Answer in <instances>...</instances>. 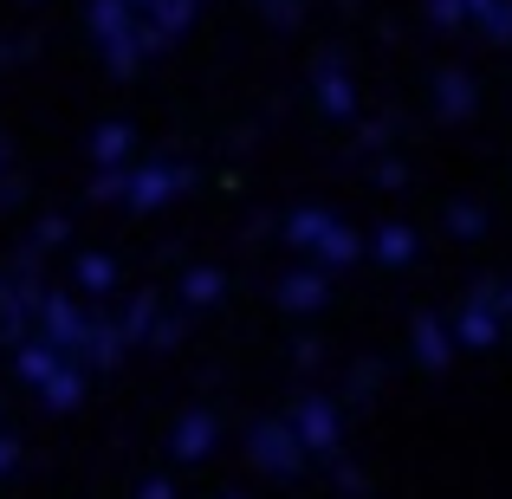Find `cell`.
Instances as JSON below:
<instances>
[{"instance_id": "obj_40", "label": "cell", "mask_w": 512, "mask_h": 499, "mask_svg": "<svg viewBox=\"0 0 512 499\" xmlns=\"http://www.w3.org/2000/svg\"><path fill=\"white\" fill-rule=\"evenodd\" d=\"M0 175H7V143H0Z\"/></svg>"}, {"instance_id": "obj_26", "label": "cell", "mask_w": 512, "mask_h": 499, "mask_svg": "<svg viewBox=\"0 0 512 499\" xmlns=\"http://www.w3.org/2000/svg\"><path fill=\"white\" fill-rule=\"evenodd\" d=\"M376 383H383V370H376V363H350V376H344V389L357 402H370L376 396Z\"/></svg>"}, {"instance_id": "obj_24", "label": "cell", "mask_w": 512, "mask_h": 499, "mask_svg": "<svg viewBox=\"0 0 512 499\" xmlns=\"http://www.w3.org/2000/svg\"><path fill=\"white\" fill-rule=\"evenodd\" d=\"M422 13H428V26H441V33H454V26L467 20V0H422Z\"/></svg>"}, {"instance_id": "obj_25", "label": "cell", "mask_w": 512, "mask_h": 499, "mask_svg": "<svg viewBox=\"0 0 512 499\" xmlns=\"http://www.w3.org/2000/svg\"><path fill=\"white\" fill-rule=\"evenodd\" d=\"M124 175H130V169H98L85 195H91V201H117V208H124Z\"/></svg>"}, {"instance_id": "obj_28", "label": "cell", "mask_w": 512, "mask_h": 499, "mask_svg": "<svg viewBox=\"0 0 512 499\" xmlns=\"http://www.w3.org/2000/svg\"><path fill=\"white\" fill-rule=\"evenodd\" d=\"M480 26H487V39H512V0H493V7L480 13Z\"/></svg>"}, {"instance_id": "obj_34", "label": "cell", "mask_w": 512, "mask_h": 499, "mask_svg": "<svg viewBox=\"0 0 512 499\" xmlns=\"http://www.w3.org/2000/svg\"><path fill=\"white\" fill-rule=\"evenodd\" d=\"M292 363H299V370H318V363H325V350H318V344H312V337H305V344H299V350H292Z\"/></svg>"}, {"instance_id": "obj_27", "label": "cell", "mask_w": 512, "mask_h": 499, "mask_svg": "<svg viewBox=\"0 0 512 499\" xmlns=\"http://www.w3.org/2000/svg\"><path fill=\"white\" fill-rule=\"evenodd\" d=\"M253 7H260L273 26H299L305 20V0H253Z\"/></svg>"}, {"instance_id": "obj_32", "label": "cell", "mask_w": 512, "mask_h": 499, "mask_svg": "<svg viewBox=\"0 0 512 499\" xmlns=\"http://www.w3.org/2000/svg\"><path fill=\"white\" fill-rule=\"evenodd\" d=\"M402 182H409V169H402V163H376V188H402Z\"/></svg>"}, {"instance_id": "obj_12", "label": "cell", "mask_w": 512, "mask_h": 499, "mask_svg": "<svg viewBox=\"0 0 512 499\" xmlns=\"http://www.w3.org/2000/svg\"><path fill=\"white\" fill-rule=\"evenodd\" d=\"M13 363H20V383H26V389H46V383H52V376H59L72 357H65V350H52L46 337H20Z\"/></svg>"}, {"instance_id": "obj_38", "label": "cell", "mask_w": 512, "mask_h": 499, "mask_svg": "<svg viewBox=\"0 0 512 499\" xmlns=\"http://www.w3.org/2000/svg\"><path fill=\"white\" fill-rule=\"evenodd\" d=\"M493 312H500V318L512 312V286H493Z\"/></svg>"}, {"instance_id": "obj_33", "label": "cell", "mask_w": 512, "mask_h": 499, "mask_svg": "<svg viewBox=\"0 0 512 499\" xmlns=\"http://www.w3.org/2000/svg\"><path fill=\"white\" fill-rule=\"evenodd\" d=\"M13 467H20V441H13V435H0V480H7Z\"/></svg>"}, {"instance_id": "obj_3", "label": "cell", "mask_w": 512, "mask_h": 499, "mask_svg": "<svg viewBox=\"0 0 512 499\" xmlns=\"http://www.w3.org/2000/svg\"><path fill=\"white\" fill-rule=\"evenodd\" d=\"M188 182H195V169H188L182 156H150V163H137V169L124 175V208L156 214V208H169Z\"/></svg>"}, {"instance_id": "obj_1", "label": "cell", "mask_w": 512, "mask_h": 499, "mask_svg": "<svg viewBox=\"0 0 512 499\" xmlns=\"http://www.w3.org/2000/svg\"><path fill=\"white\" fill-rule=\"evenodd\" d=\"M279 234H286V247H299L312 266H325V273H338V266H357L363 240L357 227L338 221L331 208H292L286 221H279Z\"/></svg>"}, {"instance_id": "obj_30", "label": "cell", "mask_w": 512, "mask_h": 499, "mask_svg": "<svg viewBox=\"0 0 512 499\" xmlns=\"http://www.w3.org/2000/svg\"><path fill=\"white\" fill-rule=\"evenodd\" d=\"M383 143H389V124H363V137H357V150H363V156H376Z\"/></svg>"}, {"instance_id": "obj_29", "label": "cell", "mask_w": 512, "mask_h": 499, "mask_svg": "<svg viewBox=\"0 0 512 499\" xmlns=\"http://www.w3.org/2000/svg\"><path fill=\"white\" fill-rule=\"evenodd\" d=\"M175 344H182V318H156V325H150V350H175Z\"/></svg>"}, {"instance_id": "obj_13", "label": "cell", "mask_w": 512, "mask_h": 499, "mask_svg": "<svg viewBox=\"0 0 512 499\" xmlns=\"http://www.w3.org/2000/svg\"><path fill=\"white\" fill-rule=\"evenodd\" d=\"M124 331H117V318H91L85 331V350H78V370H111V363H124Z\"/></svg>"}, {"instance_id": "obj_18", "label": "cell", "mask_w": 512, "mask_h": 499, "mask_svg": "<svg viewBox=\"0 0 512 499\" xmlns=\"http://www.w3.org/2000/svg\"><path fill=\"white\" fill-rule=\"evenodd\" d=\"M467 111H474V78L467 72H441L435 78V117L454 124V117H467Z\"/></svg>"}, {"instance_id": "obj_14", "label": "cell", "mask_w": 512, "mask_h": 499, "mask_svg": "<svg viewBox=\"0 0 512 499\" xmlns=\"http://www.w3.org/2000/svg\"><path fill=\"white\" fill-rule=\"evenodd\" d=\"M409 350H415V363H422V370H441V363L454 357V331H448V318H415Z\"/></svg>"}, {"instance_id": "obj_9", "label": "cell", "mask_w": 512, "mask_h": 499, "mask_svg": "<svg viewBox=\"0 0 512 499\" xmlns=\"http://www.w3.org/2000/svg\"><path fill=\"white\" fill-rule=\"evenodd\" d=\"M454 344L461 350H487V344H500V312H493V286H480L474 299L461 305V318H454Z\"/></svg>"}, {"instance_id": "obj_21", "label": "cell", "mask_w": 512, "mask_h": 499, "mask_svg": "<svg viewBox=\"0 0 512 499\" xmlns=\"http://www.w3.org/2000/svg\"><path fill=\"white\" fill-rule=\"evenodd\" d=\"M163 318V305H156V292H137V299L124 305V318H117V331H124V344H150V325Z\"/></svg>"}, {"instance_id": "obj_17", "label": "cell", "mask_w": 512, "mask_h": 499, "mask_svg": "<svg viewBox=\"0 0 512 499\" xmlns=\"http://www.w3.org/2000/svg\"><path fill=\"white\" fill-rule=\"evenodd\" d=\"M221 292H227L221 266H188V273H182V305H188V312H208V305H221Z\"/></svg>"}, {"instance_id": "obj_31", "label": "cell", "mask_w": 512, "mask_h": 499, "mask_svg": "<svg viewBox=\"0 0 512 499\" xmlns=\"http://www.w3.org/2000/svg\"><path fill=\"white\" fill-rule=\"evenodd\" d=\"M338 493H357V499H363V493H370V480H363L357 467H344V461H338Z\"/></svg>"}, {"instance_id": "obj_7", "label": "cell", "mask_w": 512, "mask_h": 499, "mask_svg": "<svg viewBox=\"0 0 512 499\" xmlns=\"http://www.w3.org/2000/svg\"><path fill=\"white\" fill-rule=\"evenodd\" d=\"M312 98H318V111L325 117H357V78H350V65L338 59V52H325V59L312 65Z\"/></svg>"}, {"instance_id": "obj_42", "label": "cell", "mask_w": 512, "mask_h": 499, "mask_svg": "<svg viewBox=\"0 0 512 499\" xmlns=\"http://www.w3.org/2000/svg\"><path fill=\"white\" fill-rule=\"evenodd\" d=\"M338 7H357V0H338Z\"/></svg>"}, {"instance_id": "obj_5", "label": "cell", "mask_w": 512, "mask_h": 499, "mask_svg": "<svg viewBox=\"0 0 512 499\" xmlns=\"http://www.w3.org/2000/svg\"><path fill=\"white\" fill-rule=\"evenodd\" d=\"M247 461L260 467V474H273V480H292L305 467V448H299V435H292V422H253L247 428Z\"/></svg>"}, {"instance_id": "obj_8", "label": "cell", "mask_w": 512, "mask_h": 499, "mask_svg": "<svg viewBox=\"0 0 512 499\" xmlns=\"http://www.w3.org/2000/svg\"><path fill=\"white\" fill-rule=\"evenodd\" d=\"M195 13H201V0H156V7L137 20L143 59H150V52H163V46H175V39L188 33V20H195Z\"/></svg>"}, {"instance_id": "obj_16", "label": "cell", "mask_w": 512, "mask_h": 499, "mask_svg": "<svg viewBox=\"0 0 512 499\" xmlns=\"http://www.w3.org/2000/svg\"><path fill=\"white\" fill-rule=\"evenodd\" d=\"M130 143H137L130 124H98L91 130V163L98 169H130Z\"/></svg>"}, {"instance_id": "obj_22", "label": "cell", "mask_w": 512, "mask_h": 499, "mask_svg": "<svg viewBox=\"0 0 512 499\" xmlns=\"http://www.w3.org/2000/svg\"><path fill=\"white\" fill-rule=\"evenodd\" d=\"M448 234H454V240H480V234H487V208H474V201H454V208H448Z\"/></svg>"}, {"instance_id": "obj_19", "label": "cell", "mask_w": 512, "mask_h": 499, "mask_svg": "<svg viewBox=\"0 0 512 499\" xmlns=\"http://www.w3.org/2000/svg\"><path fill=\"white\" fill-rule=\"evenodd\" d=\"M72 279H78V292H91V299H104V292L117 286V260H111V253H78Z\"/></svg>"}, {"instance_id": "obj_37", "label": "cell", "mask_w": 512, "mask_h": 499, "mask_svg": "<svg viewBox=\"0 0 512 499\" xmlns=\"http://www.w3.org/2000/svg\"><path fill=\"white\" fill-rule=\"evenodd\" d=\"M13 59H26V39H7V46H0V65H13Z\"/></svg>"}, {"instance_id": "obj_6", "label": "cell", "mask_w": 512, "mask_h": 499, "mask_svg": "<svg viewBox=\"0 0 512 499\" xmlns=\"http://www.w3.org/2000/svg\"><path fill=\"white\" fill-rule=\"evenodd\" d=\"M85 331H91V312H78L65 292H39V318H33V337H46L52 350H65V357L78 363V350H85Z\"/></svg>"}, {"instance_id": "obj_36", "label": "cell", "mask_w": 512, "mask_h": 499, "mask_svg": "<svg viewBox=\"0 0 512 499\" xmlns=\"http://www.w3.org/2000/svg\"><path fill=\"white\" fill-rule=\"evenodd\" d=\"M137 499H175V493H169V480H143V493H137Z\"/></svg>"}, {"instance_id": "obj_2", "label": "cell", "mask_w": 512, "mask_h": 499, "mask_svg": "<svg viewBox=\"0 0 512 499\" xmlns=\"http://www.w3.org/2000/svg\"><path fill=\"white\" fill-rule=\"evenodd\" d=\"M85 26H91V46L111 72H137L143 65V39H137V13L130 0H85Z\"/></svg>"}, {"instance_id": "obj_4", "label": "cell", "mask_w": 512, "mask_h": 499, "mask_svg": "<svg viewBox=\"0 0 512 499\" xmlns=\"http://www.w3.org/2000/svg\"><path fill=\"white\" fill-rule=\"evenodd\" d=\"M286 422H292V435H299V448L312 454V461H338L344 415H338V402H331V396H299V409H292Z\"/></svg>"}, {"instance_id": "obj_15", "label": "cell", "mask_w": 512, "mask_h": 499, "mask_svg": "<svg viewBox=\"0 0 512 499\" xmlns=\"http://www.w3.org/2000/svg\"><path fill=\"white\" fill-rule=\"evenodd\" d=\"M363 247H370V260H383V266H409L415 253H422V234H415V227H402V221H389V227H376Z\"/></svg>"}, {"instance_id": "obj_35", "label": "cell", "mask_w": 512, "mask_h": 499, "mask_svg": "<svg viewBox=\"0 0 512 499\" xmlns=\"http://www.w3.org/2000/svg\"><path fill=\"white\" fill-rule=\"evenodd\" d=\"M20 201V175H0V208H13Z\"/></svg>"}, {"instance_id": "obj_39", "label": "cell", "mask_w": 512, "mask_h": 499, "mask_svg": "<svg viewBox=\"0 0 512 499\" xmlns=\"http://www.w3.org/2000/svg\"><path fill=\"white\" fill-rule=\"evenodd\" d=\"M156 7V0H130V13H137V20H143V13H150Z\"/></svg>"}, {"instance_id": "obj_20", "label": "cell", "mask_w": 512, "mask_h": 499, "mask_svg": "<svg viewBox=\"0 0 512 499\" xmlns=\"http://www.w3.org/2000/svg\"><path fill=\"white\" fill-rule=\"evenodd\" d=\"M39 402H46L52 415H65V409H78V402H85V370H78V363H65L59 376H52L46 389H39Z\"/></svg>"}, {"instance_id": "obj_41", "label": "cell", "mask_w": 512, "mask_h": 499, "mask_svg": "<svg viewBox=\"0 0 512 499\" xmlns=\"http://www.w3.org/2000/svg\"><path fill=\"white\" fill-rule=\"evenodd\" d=\"M221 499H247V493H221Z\"/></svg>"}, {"instance_id": "obj_23", "label": "cell", "mask_w": 512, "mask_h": 499, "mask_svg": "<svg viewBox=\"0 0 512 499\" xmlns=\"http://www.w3.org/2000/svg\"><path fill=\"white\" fill-rule=\"evenodd\" d=\"M65 234H72V221H65V214H39L26 247H33V253H52V247H65Z\"/></svg>"}, {"instance_id": "obj_11", "label": "cell", "mask_w": 512, "mask_h": 499, "mask_svg": "<svg viewBox=\"0 0 512 499\" xmlns=\"http://www.w3.org/2000/svg\"><path fill=\"white\" fill-rule=\"evenodd\" d=\"M214 435H221V428H214V415L208 409H188L182 422H175V435H169V454L195 467V461H208V454H214Z\"/></svg>"}, {"instance_id": "obj_10", "label": "cell", "mask_w": 512, "mask_h": 499, "mask_svg": "<svg viewBox=\"0 0 512 499\" xmlns=\"http://www.w3.org/2000/svg\"><path fill=\"white\" fill-rule=\"evenodd\" d=\"M286 312H325L331 305V273L325 266H292L286 279H279V292H273Z\"/></svg>"}]
</instances>
